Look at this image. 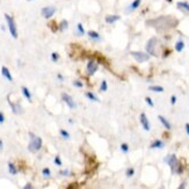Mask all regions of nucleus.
I'll return each instance as SVG.
<instances>
[{
  "mask_svg": "<svg viewBox=\"0 0 189 189\" xmlns=\"http://www.w3.org/2000/svg\"><path fill=\"white\" fill-rule=\"evenodd\" d=\"M147 23L155 27L159 30H165V29H169L172 27H174L178 23V21L171 16H161V18H158L155 20H151Z\"/></svg>",
  "mask_w": 189,
  "mask_h": 189,
  "instance_id": "obj_1",
  "label": "nucleus"
},
{
  "mask_svg": "<svg viewBox=\"0 0 189 189\" xmlns=\"http://www.w3.org/2000/svg\"><path fill=\"white\" fill-rule=\"evenodd\" d=\"M29 136H30V143H29V145H28V150H29L30 152H37V151H40V150L42 149V144H43L42 138L35 136V133H33V132H29Z\"/></svg>",
  "mask_w": 189,
  "mask_h": 189,
  "instance_id": "obj_2",
  "label": "nucleus"
},
{
  "mask_svg": "<svg viewBox=\"0 0 189 189\" xmlns=\"http://www.w3.org/2000/svg\"><path fill=\"white\" fill-rule=\"evenodd\" d=\"M5 19H6V22H7V25H8V29L12 37L18 38V29H16V25H15L14 19L12 18L11 15H8V14H5Z\"/></svg>",
  "mask_w": 189,
  "mask_h": 189,
  "instance_id": "obj_3",
  "label": "nucleus"
},
{
  "mask_svg": "<svg viewBox=\"0 0 189 189\" xmlns=\"http://www.w3.org/2000/svg\"><path fill=\"white\" fill-rule=\"evenodd\" d=\"M157 44H158V40L155 38V37H152V38H150L149 42L146 43V52L149 53L150 56H158V53H157Z\"/></svg>",
  "mask_w": 189,
  "mask_h": 189,
  "instance_id": "obj_4",
  "label": "nucleus"
},
{
  "mask_svg": "<svg viewBox=\"0 0 189 189\" xmlns=\"http://www.w3.org/2000/svg\"><path fill=\"white\" fill-rule=\"evenodd\" d=\"M164 160H165V163H167V165L171 167L172 173H175L176 166H178V164H179V160H178L175 154H169V155H167Z\"/></svg>",
  "mask_w": 189,
  "mask_h": 189,
  "instance_id": "obj_5",
  "label": "nucleus"
},
{
  "mask_svg": "<svg viewBox=\"0 0 189 189\" xmlns=\"http://www.w3.org/2000/svg\"><path fill=\"white\" fill-rule=\"evenodd\" d=\"M131 56L135 59L136 62L138 63H144L147 62L150 59V55L147 52H142V51H131Z\"/></svg>",
  "mask_w": 189,
  "mask_h": 189,
  "instance_id": "obj_6",
  "label": "nucleus"
},
{
  "mask_svg": "<svg viewBox=\"0 0 189 189\" xmlns=\"http://www.w3.org/2000/svg\"><path fill=\"white\" fill-rule=\"evenodd\" d=\"M97 69H99V65H97V63L95 62V61H93V59L88 61L87 66H86V70H87L88 75L95 74V72L97 71Z\"/></svg>",
  "mask_w": 189,
  "mask_h": 189,
  "instance_id": "obj_7",
  "label": "nucleus"
},
{
  "mask_svg": "<svg viewBox=\"0 0 189 189\" xmlns=\"http://www.w3.org/2000/svg\"><path fill=\"white\" fill-rule=\"evenodd\" d=\"M62 100L65 102L66 105H67V107H69V108H71V109H75L77 103H75L74 100L72 99V97H71V95H69L67 93H63V94H62Z\"/></svg>",
  "mask_w": 189,
  "mask_h": 189,
  "instance_id": "obj_8",
  "label": "nucleus"
},
{
  "mask_svg": "<svg viewBox=\"0 0 189 189\" xmlns=\"http://www.w3.org/2000/svg\"><path fill=\"white\" fill-rule=\"evenodd\" d=\"M139 121H141L142 127H143V129H144L145 131H150V130H151V124H150L149 119H147V116L145 115V113H142L141 114Z\"/></svg>",
  "mask_w": 189,
  "mask_h": 189,
  "instance_id": "obj_9",
  "label": "nucleus"
},
{
  "mask_svg": "<svg viewBox=\"0 0 189 189\" xmlns=\"http://www.w3.org/2000/svg\"><path fill=\"white\" fill-rule=\"evenodd\" d=\"M55 12H56V8H55V7H52V6H47V7H44V8L42 9V15H43L45 19H50L53 14H55Z\"/></svg>",
  "mask_w": 189,
  "mask_h": 189,
  "instance_id": "obj_10",
  "label": "nucleus"
},
{
  "mask_svg": "<svg viewBox=\"0 0 189 189\" xmlns=\"http://www.w3.org/2000/svg\"><path fill=\"white\" fill-rule=\"evenodd\" d=\"M1 74L4 75V78H6L9 83H12V81H13V77H12V74H11V71H9L6 66H2V67H1Z\"/></svg>",
  "mask_w": 189,
  "mask_h": 189,
  "instance_id": "obj_11",
  "label": "nucleus"
},
{
  "mask_svg": "<svg viewBox=\"0 0 189 189\" xmlns=\"http://www.w3.org/2000/svg\"><path fill=\"white\" fill-rule=\"evenodd\" d=\"M165 146V143L160 139H155L154 142H152V144L150 145V149H163Z\"/></svg>",
  "mask_w": 189,
  "mask_h": 189,
  "instance_id": "obj_12",
  "label": "nucleus"
},
{
  "mask_svg": "<svg viewBox=\"0 0 189 189\" xmlns=\"http://www.w3.org/2000/svg\"><path fill=\"white\" fill-rule=\"evenodd\" d=\"M178 8L181 9L182 12L185 13H189V4L188 2H185V1H180L178 2Z\"/></svg>",
  "mask_w": 189,
  "mask_h": 189,
  "instance_id": "obj_13",
  "label": "nucleus"
},
{
  "mask_svg": "<svg viewBox=\"0 0 189 189\" xmlns=\"http://www.w3.org/2000/svg\"><path fill=\"white\" fill-rule=\"evenodd\" d=\"M158 119H159V121H160V123L163 124L164 127L166 128L167 130H171L172 125H171V123L168 122L167 119H166V117H164L163 115H159V116H158Z\"/></svg>",
  "mask_w": 189,
  "mask_h": 189,
  "instance_id": "obj_14",
  "label": "nucleus"
},
{
  "mask_svg": "<svg viewBox=\"0 0 189 189\" xmlns=\"http://www.w3.org/2000/svg\"><path fill=\"white\" fill-rule=\"evenodd\" d=\"M21 91H22V94H23V97H26V99L29 102H31V93H30V91L28 89V87H26V86H22Z\"/></svg>",
  "mask_w": 189,
  "mask_h": 189,
  "instance_id": "obj_15",
  "label": "nucleus"
},
{
  "mask_svg": "<svg viewBox=\"0 0 189 189\" xmlns=\"http://www.w3.org/2000/svg\"><path fill=\"white\" fill-rule=\"evenodd\" d=\"M7 166H8V172L9 174H12V175H16L18 174V168H16V166H15V164H13L12 161H9L8 164H7Z\"/></svg>",
  "mask_w": 189,
  "mask_h": 189,
  "instance_id": "obj_16",
  "label": "nucleus"
},
{
  "mask_svg": "<svg viewBox=\"0 0 189 189\" xmlns=\"http://www.w3.org/2000/svg\"><path fill=\"white\" fill-rule=\"evenodd\" d=\"M9 105H11V107H12V111H13L14 114H21L22 113V108H21V106L19 105V103H16V105H14V103H12V102L9 101Z\"/></svg>",
  "mask_w": 189,
  "mask_h": 189,
  "instance_id": "obj_17",
  "label": "nucleus"
},
{
  "mask_svg": "<svg viewBox=\"0 0 189 189\" xmlns=\"http://www.w3.org/2000/svg\"><path fill=\"white\" fill-rule=\"evenodd\" d=\"M119 19L121 18H119V15H107V16H106V22L111 25V23H114V22L119 21Z\"/></svg>",
  "mask_w": 189,
  "mask_h": 189,
  "instance_id": "obj_18",
  "label": "nucleus"
},
{
  "mask_svg": "<svg viewBox=\"0 0 189 189\" xmlns=\"http://www.w3.org/2000/svg\"><path fill=\"white\" fill-rule=\"evenodd\" d=\"M88 36H89V38H92L93 41H100L101 40V36L99 35V33L94 30H89L88 31Z\"/></svg>",
  "mask_w": 189,
  "mask_h": 189,
  "instance_id": "obj_19",
  "label": "nucleus"
},
{
  "mask_svg": "<svg viewBox=\"0 0 189 189\" xmlns=\"http://www.w3.org/2000/svg\"><path fill=\"white\" fill-rule=\"evenodd\" d=\"M85 97H87L88 100H91V101H94V102H99L100 100L97 99V97L94 94V93H92V92H86L85 93Z\"/></svg>",
  "mask_w": 189,
  "mask_h": 189,
  "instance_id": "obj_20",
  "label": "nucleus"
},
{
  "mask_svg": "<svg viewBox=\"0 0 189 189\" xmlns=\"http://www.w3.org/2000/svg\"><path fill=\"white\" fill-rule=\"evenodd\" d=\"M141 2H142V0H133L132 4L129 6V11H135V9H137L139 7Z\"/></svg>",
  "mask_w": 189,
  "mask_h": 189,
  "instance_id": "obj_21",
  "label": "nucleus"
},
{
  "mask_svg": "<svg viewBox=\"0 0 189 189\" xmlns=\"http://www.w3.org/2000/svg\"><path fill=\"white\" fill-rule=\"evenodd\" d=\"M183 172H185V166H183V164L179 161L178 166H176L175 173L178 174V175H181V174H183Z\"/></svg>",
  "mask_w": 189,
  "mask_h": 189,
  "instance_id": "obj_22",
  "label": "nucleus"
},
{
  "mask_svg": "<svg viewBox=\"0 0 189 189\" xmlns=\"http://www.w3.org/2000/svg\"><path fill=\"white\" fill-rule=\"evenodd\" d=\"M183 48H185V43H183V41H178L175 43V50L178 51V52H181L182 50H183Z\"/></svg>",
  "mask_w": 189,
  "mask_h": 189,
  "instance_id": "obj_23",
  "label": "nucleus"
},
{
  "mask_svg": "<svg viewBox=\"0 0 189 189\" xmlns=\"http://www.w3.org/2000/svg\"><path fill=\"white\" fill-rule=\"evenodd\" d=\"M59 133H61V136H62L64 139H66V141H69V139L71 138L70 132L66 131L65 129H61V130H59Z\"/></svg>",
  "mask_w": 189,
  "mask_h": 189,
  "instance_id": "obj_24",
  "label": "nucleus"
},
{
  "mask_svg": "<svg viewBox=\"0 0 189 189\" xmlns=\"http://www.w3.org/2000/svg\"><path fill=\"white\" fill-rule=\"evenodd\" d=\"M149 89L150 91H152V92H155V93L164 92V87H161V86H150Z\"/></svg>",
  "mask_w": 189,
  "mask_h": 189,
  "instance_id": "obj_25",
  "label": "nucleus"
},
{
  "mask_svg": "<svg viewBox=\"0 0 189 189\" xmlns=\"http://www.w3.org/2000/svg\"><path fill=\"white\" fill-rule=\"evenodd\" d=\"M119 149H121V151H122L124 154H127L128 152H129V144H128V143H122L121 146H119Z\"/></svg>",
  "mask_w": 189,
  "mask_h": 189,
  "instance_id": "obj_26",
  "label": "nucleus"
},
{
  "mask_svg": "<svg viewBox=\"0 0 189 189\" xmlns=\"http://www.w3.org/2000/svg\"><path fill=\"white\" fill-rule=\"evenodd\" d=\"M125 175H127V178H132V176L135 175V168L133 167L127 168V171H125Z\"/></svg>",
  "mask_w": 189,
  "mask_h": 189,
  "instance_id": "obj_27",
  "label": "nucleus"
},
{
  "mask_svg": "<svg viewBox=\"0 0 189 189\" xmlns=\"http://www.w3.org/2000/svg\"><path fill=\"white\" fill-rule=\"evenodd\" d=\"M42 175L44 176V178H50L51 176V171H50V168L45 167L42 169Z\"/></svg>",
  "mask_w": 189,
  "mask_h": 189,
  "instance_id": "obj_28",
  "label": "nucleus"
},
{
  "mask_svg": "<svg viewBox=\"0 0 189 189\" xmlns=\"http://www.w3.org/2000/svg\"><path fill=\"white\" fill-rule=\"evenodd\" d=\"M107 89H108V84H107L106 80H102L101 84H100V91H101V92H106Z\"/></svg>",
  "mask_w": 189,
  "mask_h": 189,
  "instance_id": "obj_29",
  "label": "nucleus"
},
{
  "mask_svg": "<svg viewBox=\"0 0 189 189\" xmlns=\"http://www.w3.org/2000/svg\"><path fill=\"white\" fill-rule=\"evenodd\" d=\"M77 30H78V35H84L85 34L84 27H83L81 23H78V25H77Z\"/></svg>",
  "mask_w": 189,
  "mask_h": 189,
  "instance_id": "obj_30",
  "label": "nucleus"
},
{
  "mask_svg": "<svg viewBox=\"0 0 189 189\" xmlns=\"http://www.w3.org/2000/svg\"><path fill=\"white\" fill-rule=\"evenodd\" d=\"M66 189H79V183L78 182H72L66 187Z\"/></svg>",
  "mask_w": 189,
  "mask_h": 189,
  "instance_id": "obj_31",
  "label": "nucleus"
},
{
  "mask_svg": "<svg viewBox=\"0 0 189 189\" xmlns=\"http://www.w3.org/2000/svg\"><path fill=\"white\" fill-rule=\"evenodd\" d=\"M59 175L62 176H71L72 173H71L69 169H63V171H59Z\"/></svg>",
  "mask_w": 189,
  "mask_h": 189,
  "instance_id": "obj_32",
  "label": "nucleus"
},
{
  "mask_svg": "<svg viewBox=\"0 0 189 189\" xmlns=\"http://www.w3.org/2000/svg\"><path fill=\"white\" fill-rule=\"evenodd\" d=\"M67 26H69L67 21H66V20H63V21L61 22V25H59V29H61V30H65L66 28H67Z\"/></svg>",
  "mask_w": 189,
  "mask_h": 189,
  "instance_id": "obj_33",
  "label": "nucleus"
},
{
  "mask_svg": "<svg viewBox=\"0 0 189 189\" xmlns=\"http://www.w3.org/2000/svg\"><path fill=\"white\" fill-rule=\"evenodd\" d=\"M53 161H55V165H56V166H62L63 163H62V159H61V157H59V155H56Z\"/></svg>",
  "mask_w": 189,
  "mask_h": 189,
  "instance_id": "obj_34",
  "label": "nucleus"
},
{
  "mask_svg": "<svg viewBox=\"0 0 189 189\" xmlns=\"http://www.w3.org/2000/svg\"><path fill=\"white\" fill-rule=\"evenodd\" d=\"M51 59H52V62H58V59H59V53L58 52H52L51 53Z\"/></svg>",
  "mask_w": 189,
  "mask_h": 189,
  "instance_id": "obj_35",
  "label": "nucleus"
},
{
  "mask_svg": "<svg viewBox=\"0 0 189 189\" xmlns=\"http://www.w3.org/2000/svg\"><path fill=\"white\" fill-rule=\"evenodd\" d=\"M73 86L78 88H81L84 86V84H83V81H80V80H74V81H73Z\"/></svg>",
  "mask_w": 189,
  "mask_h": 189,
  "instance_id": "obj_36",
  "label": "nucleus"
},
{
  "mask_svg": "<svg viewBox=\"0 0 189 189\" xmlns=\"http://www.w3.org/2000/svg\"><path fill=\"white\" fill-rule=\"evenodd\" d=\"M145 102L150 106V107H154V102L152 101V99H151L150 97H145Z\"/></svg>",
  "mask_w": 189,
  "mask_h": 189,
  "instance_id": "obj_37",
  "label": "nucleus"
},
{
  "mask_svg": "<svg viewBox=\"0 0 189 189\" xmlns=\"http://www.w3.org/2000/svg\"><path fill=\"white\" fill-rule=\"evenodd\" d=\"M22 189H34V186L31 185L30 182H28V183H26V186H25Z\"/></svg>",
  "mask_w": 189,
  "mask_h": 189,
  "instance_id": "obj_38",
  "label": "nucleus"
},
{
  "mask_svg": "<svg viewBox=\"0 0 189 189\" xmlns=\"http://www.w3.org/2000/svg\"><path fill=\"white\" fill-rule=\"evenodd\" d=\"M5 122V115L2 111H0V124H2Z\"/></svg>",
  "mask_w": 189,
  "mask_h": 189,
  "instance_id": "obj_39",
  "label": "nucleus"
},
{
  "mask_svg": "<svg viewBox=\"0 0 189 189\" xmlns=\"http://www.w3.org/2000/svg\"><path fill=\"white\" fill-rule=\"evenodd\" d=\"M171 103L173 106L176 103V97H175V95H172V97H171Z\"/></svg>",
  "mask_w": 189,
  "mask_h": 189,
  "instance_id": "obj_40",
  "label": "nucleus"
},
{
  "mask_svg": "<svg viewBox=\"0 0 189 189\" xmlns=\"http://www.w3.org/2000/svg\"><path fill=\"white\" fill-rule=\"evenodd\" d=\"M178 189H186V182H182V183L178 187Z\"/></svg>",
  "mask_w": 189,
  "mask_h": 189,
  "instance_id": "obj_41",
  "label": "nucleus"
},
{
  "mask_svg": "<svg viewBox=\"0 0 189 189\" xmlns=\"http://www.w3.org/2000/svg\"><path fill=\"white\" fill-rule=\"evenodd\" d=\"M185 129H186V132H187V135L189 136V123H186Z\"/></svg>",
  "mask_w": 189,
  "mask_h": 189,
  "instance_id": "obj_42",
  "label": "nucleus"
},
{
  "mask_svg": "<svg viewBox=\"0 0 189 189\" xmlns=\"http://www.w3.org/2000/svg\"><path fill=\"white\" fill-rule=\"evenodd\" d=\"M57 78L59 79V81H63V80H64V77H63L61 73H58V74H57Z\"/></svg>",
  "mask_w": 189,
  "mask_h": 189,
  "instance_id": "obj_43",
  "label": "nucleus"
},
{
  "mask_svg": "<svg viewBox=\"0 0 189 189\" xmlns=\"http://www.w3.org/2000/svg\"><path fill=\"white\" fill-rule=\"evenodd\" d=\"M2 149H4V142L2 139H0V151H2Z\"/></svg>",
  "mask_w": 189,
  "mask_h": 189,
  "instance_id": "obj_44",
  "label": "nucleus"
},
{
  "mask_svg": "<svg viewBox=\"0 0 189 189\" xmlns=\"http://www.w3.org/2000/svg\"><path fill=\"white\" fill-rule=\"evenodd\" d=\"M28 1H33V0H28Z\"/></svg>",
  "mask_w": 189,
  "mask_h": 189,
  "instance_id": "obj_45",
  "label": "nucleus"
}]
</instances>
